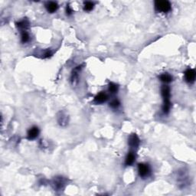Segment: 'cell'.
Here are the masks:
<instances>
[{
    "mask_svg": "<svg viewBox=\"0 0 196 196\" xmlns=\"http://www.w3.org/2000/svg\"><path fill=\"white\" fill-rule=\"evenodd\" d=\"M195 76H196V73L195 70L188 69L185 71V80H186L188 83L192 84V83L194 82L195 80Z\"/></svg>",
    "mask_w": 196,
    "mask_h": 196,
    "instance_id": "obj_4",
    "label": "cell"
},
{
    "mask_svg": "<svg viewBox=\"0 0 196 196\" xmlns=\"http://www.w3.org/2000/svg\"><path fill=\"white\" fill-rule=\"evenodd\" d=\"M108 99V96L105 93H100L94 97V101L97 103H103L106 102Z\"/></svg>",
    "mask_w": 196,
    "mask_h": 196,
    "instance_id": "obj_8",
    "label": "cell"
},
{
    "mask_svg": "<svg viewBox=\"0 0 196 196\" xmlns=\"http://www.w3.org/2000/svg\"><path fill=\"white\" fill-rule=\"evenodd\" d=\"M38 134H39V129H38V127H31L28 132V138L29 140H34L36 137H38Z\"/></svg>",
    "mask_w": 196,
    "mask_h": 196,
    "instance_id": "obj_7",
    "label": "cell"
},
{
    "mask_svg": "<svg viewBox=\"0 0 196 196\" xmlns=\"http://www.w3.org/2000/svg\"><path fill=\"white\" fill-rule=\"evenodd\" d=\"M128 143L133 148H136L140 145V139L136 134H132L128 139Z\"/></svg>",
    "mask_w": 196,
    "mask_h": 196,
    "instance_id": "obj_5",
    "label": "cell"
},
{
    "mask_svg": "<svg viewBox=\"0 0 196 196\" xmlns=\"http://www.w3.org/2000/svg\"><path fill=\"white\" fill-rule=\"evenodd\" d=\"M108 91L111 94H115L118 91V86L114 83H110L109 84V87H108Z\"/></svg>",
    "mask_w": 196,
    "mask_h": 196,
    "instance_id": "obj_11",
    "label": "cell"
},
{
    "mask_svg": "<svg viewBox=\"0 0 196 196\" xmlns=\"http://www.w3.org/2000/svg\"><path fill=\"white\" fill-rule=\"evenodd\" d=\"M159 79H160L161 81L164 83H170L171 81H172V77L167 73L161 74L159 76Z\"/></svg>",
    "mask_w": 196,
    "mask_h": 196,
    "instance_id": "obj_10",
    "label": "cell"
},
{
    "mask_svg": "<svg viewBox=\"0 0 196 196\" xmlns=\"http://www.w3.org/2000/svg\"><path fill=\"white\" fill-rule=\"evenodd\" d=\"M16 25L18 28L19 29H25L27 27H29V22H27L26 20H22L19 22L16 23Z\"/></svg>",
    "mask_w": 196,
    "mask_h": 196,
    "instance_id": "obj_13",
    "label": "cell"
},
{
    "mask_svg": "<svg viewBox=\"0 0 196 196\" xmlns=\"http://www.w3.org/2000/svg\"><path fill=\"white\" fill-rule=\"evenodd\" d=\"M162 96L163 97L164 103H163V110L164 114H167L169 113L171 108V102H170V88L168 86H163L162 87Z\"/></svg>",
    "mask_w": 196,
    "mask_h": 196,
    "instance_id": "obj_1",
    "label": "cell"
},
{
    "mask_svg": "<svg viewBox=\"0 0 196 196\" xmlns=\"http://www.w3.org/2000/svg\"><path fill=\"white\" fill-rule=\"evenodd\" d=\"M54 185H55V187L57 189H62L63 185H64V182H63L62 178H59L58 179H56V181L54 182Z\"/></svg>",
    "mask_w": 196,
    "mask_h": 196,
    "instance_id": "obj_16",
    "label": "cell"
},
{
    "mask_svg": "<svg viewBox=\"0 0 196 196\" xmlns=\"http://www.w3.org/2000/svg\"><path fill=\"white\" fill-rule=\"evenodd\" d=\"M66 12H67V15H68V16L71 15L72 12H73L71 8L70 5H67V8H66Z\"/></svg>",
    "mask_w": 196,
    "mask_h": 196,
    "instance_id": "obj_17",
    "label": "cell"
},
{
    "mask_svg": "<svg viewBox=\"0 0 196 196\" xmlns=\"http://www.w3.org/2000/svg\"><path fill=\"white\" fill-rule=\"evenodd\" d=\"M155 9L159 12L166 13L171 10V4L169 1H156Z\"/></svg>",
    "mask_w": 196,
    "mask_h": 196,
    "instance_id": "obj_2",
    "label": "cell"
},
{
    "mask_svg": "<svg viewBox=\"0 0 196 196\" xmlns=\"http://www.w3.org/2000/svg\"><path fill=\"white\" fill-rule=\"evenodd\" d=\"M45 8L47 11L50 13H54L58 9V5L54 2H48L45 4Z\"/></svg>",
    "mask_w": 196,
    "mask_h": 196,
    "instance_id": "obj_6",
    "label": "cell"
},
{
    "mask_svg": "<svg viewBox=\"0 0 196 196\" xmlns=\"http://www.w3.org/2000/svg\"><path fill=\"white\" fill-rule=\"evenodd\" d=\"M120 105V102L117 99H114V100H113L110 103V107L114 108V109H116V108L119 107Z\"/></svg>",
    "mask_w": 196,
    "mask_h": 196,
    "instance_id": "obj_15",
    "label": "cell"
},
{
    "mask_svg": "<svg viewBox=\"0 0 196 196\" xmlns=\"http://www.w3.org/2000/svg\"><path fill=\"white\" fill-rule=\"evenodd\" d=\"M21 40H22V42L25 43L29 41V33L25 31H23L22 32V36H21Z\"/></svg>",
    "mask_w": 196,
    "mask_h": 196,
    "instance_id": "obj_14",
    "label": "cell"
},
{
    "mask_svg": "<svg viewBox=\"0 0 196 196\" xmlns=\"http://www.w3.org/2000/svg\"><path fill=\"white\" fill-rule=\"evenodd\" d=\"M135 159H136V156H135L133 152H129L127 156V158L125 160V164H126V165H131L135 162Z\"/></svg>",
    "mask_w": 196,
    "mask_h": 196,
    "instance_id": "obj_9",
    "label": "cell"
},
{
    "mask_svg": "<svg viewBox=\"0 0 196 196\" xmlns=\"http://www.w3.org/2000/svg\"><path fill=\"white\" fill-rule=\"evenodd\" d=\"M138 171L142 178H146L150 173V169L149 165L145 163H140L138 165Z\"/></svg>",
    "mask_w": 196,
    "mask_h": 196,
    "instance_id": "obj_3",
    "label": "cell"
},
{
    "mask_svg": "<svg viewBox=\"0 0 196 196\" xmlns=\"http://www.w3.org/2000/svg\"><path fill=\"white\" fill-rule=\"evenodd\" d=\"M94 3L91 2H84V9L85 11L90 12L91 11L92 9H94Z\"/></svg>",
    "mask_w": 196,
    "mask_h": 196,
    "instance_id": "obj_12",
    "label": "cell"
}]
</instances>
